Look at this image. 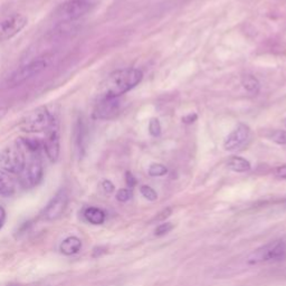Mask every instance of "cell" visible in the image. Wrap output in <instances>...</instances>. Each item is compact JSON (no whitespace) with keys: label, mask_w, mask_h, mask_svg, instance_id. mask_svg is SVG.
I'll list each match as a JSON object with an SVG mask.
<instances>
[{"label":"cell","mask_w":286,"mask_h":286,"mask_svg":"<svg viewBox=\"0 0 286 286\" xmlns=\"http://www.w3.org/2000/svg\"><path fill=\"white\" fill-rule=\"evenodd\" d=\"M284 124H285V126H286V119H285V121H284Z\"/></svg>","instance_id":"1f68e13d"},{"label":"cell","mask_w":286,"mask_h":286,"mask_svg":"<svg viewBox=\"0 0 286 286\" xmlns=\"http://www.w3.org/2000/svg\"><path fill=\"white\" fill-rule=\"evenodd\" d=\"M125 181L130 188H133L137 184V179L134 178V176L131 172H126L125 174Z\"/></svg>","instance_id":"4316f807"},{"label":"cell","mask_w":286,"mask_h":286,"mask_svg":"<svg viewBox=\"0 0 286 286\" xmlns=\"http://www.w3.org/2000/svg\"><path fill=\"white\" fill-rule=\"evenodd\" d=\"M140 193L149 201H156L158 199L157 191L150 186H142L140 188Z\"/></svg>","instance_id":"ffe728a7"},{"label":"cell","mask_w":286,"mask_h":286,"mask_svg":"<svg viewBox=\"0 0 286 286\" xmlns=\"http://www.w3.org/2000/svg\"><path fill=\"white\" fill-rule=\"evenodd\" d=\"M275 175L276 177H278V178L286 179V164L278 167L275 170Z\"/></svg>","instance_id":"83f0119b"},{"label":"cell","mask_w":286,"mask_h":286,"mask_svg":"<svg viewBox=\"0 0 286 286\" xmlns=\"http://www.w3.org/2000/svg\"><path fill=\"white\" fill-rule=\"evenodd\" d=\"M16 191V181L11 174L0 170V196L11 197Z\"/></svg>","instance_id":"4fadbf2b"},{"label":"cell","mask_w":286,"mask_h":286,"mask_svg":"<svg viewBox=\"0 0 286 286\" xmlns=\"http://www.w3.org/2000/svg\"><path fill=\"white\" fill-rule=\"evenodd\" d=\"M196 119H197V115H196V114H189L188 116H184V118H182V121L184 123H193Z\"/></svg>","instance_id":"f546056e"},{"label":"cell","mask_w":286,"mask_h":286,"mask_svg":"<svg viewBox=\"0 0 286 286\" xmlns=\"http://www.w3.org/2000/svg\"><path fill=\"white\" fill-rule=\"evenodd\" d=\"M59 127L58 122L54 120L50 129L47 130V135L43 142V146L48 159L52 162H56L59 156Z\"/></svg>","instance_id":"7c38bea8"},{"label":"cell","mask_w":286,"mask_h":286,"mask_svg":"<svg viewBox=\"0 0 286 286\" xmlns=\"http://www.w3.org/2000/svg\"><path fill=\"white\" fill-rule=\"evenodd\" d=\"M148 172L151 177H162L164 175H167L168 169L161 163H152L149 167Z\"/></svg>","instance_id":"d6986e66"},{"label":"cell","mask_w":286,"mask_h":286,"mask_svg":"<svg viewBox=\"0 0 286 286\" xmlns=\"http://www.w3.org/2000/svg\"><path fill=\"white\" fill-rule=\"evenodd\" d=\"M102 189L107 195H111L113 191H114L115 187H114V184H113L110 181V180H103V181H102Z\"/></svg>","instance_id":"484cf974"},{"label":"cell","mask_w":286,"mask_h":286,"mask_svg":"<svg viewBox=\"0 0 286 286\" xmlns=\"http://www.w3.org/2000/svg\"><path fill=\"white\" fill-rule=\"evenodd\" d=\"M22 148H26L32 154H36L39 151V149L43 145V143H40L36 139H22L20 141Z\"/></svg>","instance_id":"ac0fdd59"},{"label":"cell","mask_w":286,"mask_h":286,"mask_svg":"<svg viewBox=\"0 0 286 286\" xmlns=\"http://www.w3.org/2000/svg\"><path fill=\"white\" fill-rule=\"evenodd\" d=\"M121 111V101L119 97L102 96V99L94 108L93 116L97 120H112Z\"/></svg>","instance_id":"30bf717a"},{"label":"cell","mask_w":286,"mask_h":286,"mask_svg":"<svg viewBox=\"0 0 286 286\" xmlns=\"http://www.w3.org/2000/svg\"><path fill=\"white\" fill-rule=\"evenodd\" d=\"M54 120L46 107H40L27 113L20 120L19 129L27 133H39L50 129Z\"/></svg>","instance_id":"7a4b0ae2"},{"label":"cell","mask_w":286,"mask_h":286,"mask_svg":"<svg viewBox=\"0 0 286 286\" xmlns=\"http://www.w3.org/2000/svg\"><path fill=\"white\" fill-rule=\"evenodd\" d=\"M69 194L65 189H61L52 200L48 202L43 212V218L46 221H54L63 216L69 205Z\"/></svg>","instance_id":"9c48e42d"},{"label":"cell","mask_w":286,"mask_h":286,"mask_svg":"<svg viewBox=\"0 0 286 286\" xmlns=\"http://www.w3.org/2000/svg\"><path fill=\"white\" fill-rule=\"evenodd\" d=\"M43 164L38 156L33 154L28 162H26L24 169L19 174L20 182L25 188H34L43 179Z\"/></svg>","instance_id":"8992f818"},{"label":"cell","mask_w":286,"mask_h":286,"mask_svg":"<svg viewBox=\"0 0 286 286\" xmlns=\"http://www.w3.org/2000/svg\"><path fill=\"white\" fill-rule=\"evenodd\" d=\"M26 164L25 153L20 142L7 146L0 152V170L8 174L19 175Z\"/></svg>","instance_id":"277c9868"},{"label":"cell","mask_w":286,"mask_h":286,"mask_svg":"<svg viewBox=\"0 0 286 286\" xmlns=\"http://www.w3.org/2000/svg\"><path fill=\"white\" fill-rule=\"evenodd\" d=\"M227 167L235 172H246L250 170V161L240 157H232L227 161Z\"/></svg>","instance_id":"2e32d148"},{"label":"cell","mask_w":286,"mask_h":286,"mask_svg":"<svg viewBox=\"0 0 286 286\" xmlns=\"http://www.w3.org/2000/svg\"><path fill=\"white\" fill-rule=\"evenodd\" d=\"M284 259H286V244L283 240H275L254 250L247 257V263L256 265L267 262H281Z\"/></svg>","instance_id":"3957f363"},{"label":"cell","mask_w":286,"mask_h":286,"mask_svg":"<svg viewBox=\"0 0 286 286\" xmlns=\"http://www.w3.org/2000/svg\"><path fill=\"white\" fill-rule=\"evenodd\" d=\"M27 22V18L20 14H14L0 19V41L13 38L26 27Z\"/></svg>","instance_id":"ba28073f"},{"label":"cell","mask_w":286,"mask_h":286,"mask_svg":"<svg viewBox=\"0 0 286 286\" xmlns=\"http://www.w3.org/2000/svg\"><path fill=\"white\" fill-rule=\"evenodd\" d=\"M270 139H272L274 142L278 143V144H286V131L284 130L273 131V133L270 134Z\"/></svg>","instance_id":"7402d4cb"},{"label":"cell","mask_w":286,"mask_h":286,"mask_svg":"<svg viewBox=\"0 0 286 286\" xmlns=\"http://www.w3.org/2000/svg\"><path fill=\"white\" fill-rule=\"evenodd\" d=\"M149 132L152 137H159L161 133V125L158 119H151L149 123Z\"/></svg>","instance_id":"603a6c76"},{"label":"cell","mask_w":286,"mask_h":286,"mask_svg":"<svg viewBox=\"0 0 286 286\" xmlns=\"http://www.w3.org/2000/svg\"><path fill=\"white\" fill-rule=\"evenodd\" d=\"M131 198H132V191L130 189H126V188L120 189L118 193H116V199H118L120 202H126L129 201Z\"/></svg>","instance_id":"cb8c5ba5"},{"label":"cell","mask_w":286,"mask_h":286,"mask_svg":"<svg viewBox=\"0 0 286 286\" xmlns=\"http://www.w3.org/2000/svg\"><path fill=\"white\" fill-rule=\"evenodd\" d=\"M85 220L92 225H102L107 219V214L103 209L97 207H88L83 212Z\"/></svg>","instance_id":"9a60e30c"},{"label":"cell","mask_w":286,"mask_h":286,"mask_svg":"<svg viewBox=\"0 0 286 286\" xmlns=\"http://www.w3.org/2000/svg\"><path fill=\"white\" fill-rule=\"evenodd\" d=\"M47 65V61L43 58L29 63L27 65L18 69L13 75H11V77L8 80V84L10 86L20 85L22 83L27 82L28 80H31V78L35 77L36 75L41 73V72L46 69Z\"/></svg>","instance_id":"52a82bcc"},{"label":"cell","mask_w":286,"mask_h":286,"mask_svg":"<svg viewBox=\"0 0 286 286\" xmlns=\"http://www.w3.org/2000/svg\"><path fill=\"white\" fill-rule=\"evenodd\" d=\"M171 214H172V208H170V207H169V208H165V209L162 210V212L158 214L157 216H156V218H154V220L162 221L164 219H167L168 217H170Z\"/></svg>","instance_id":"d4e9b609"},{"label":"cell","mask_w":286,"mask_h":286,"mask_svg":"<svg viewBox=\"0 0 286 286\" xmlns=\"http://www.w3.org/2000/svg\"><path fill=\"white\" fill-rule=\"evenodd\" d=\"M242 85L248 93L253 94V95L258 94L259 89H261V84H259L258 80L253 76V75H245V76H243Z\"/></svg>","instance_id":"e0dca14e"},{"label":"cell","mask_w":286,"mask_h":286,"mask_svg":"<svg viewBox=\"0 0 286 286\" xmlns=\"http://www.w3.org/2000/svg\"><path fill=\"white\" fill-rule=\"evenodd\" d=\"M250 127L245 124H239L232 132L226 138L224 142V148L227 151H238L247 144L250 140Z\"/></svg>","instance_id":"8fae6325"},{"label":"cell","mask_w":286,"mask_h":286,"mask_svg":"<svg viewBox=\"0 0 286 286\" xmlns=\"http://www.w3.org/2000/svg\"><path fill=\"white\" fill-rule=\"evenodd\" d=\"M7 113V108L6 107H0V120H1L3 116L6 115Z\"/></svg>","instance_id":"4dcf8cb0"},{"label":"cell","mask_w":286,"mask_h":286,"mask_svg":"<svg viewBox=\"0 0 286 286\" xmlns=\"http://www.w3.org/2000/svg\"><path fill=\"white\" fill-rule=\"evenodd\" d=\"M82 240L76 236H70L63 240L59 245L61 253L66 256H72L77 254L82 250Z\"/></svg>","instance_id":"5bb4252c"},{"label":"cell","mask_w":286,"mask_h":286,"mask_svg":"<svg viewBox=\"0 0 286 286\" xmlns=\"http://www.w3.org/2000/svg\"><path fill=\"white\" fill-rule=\"evenodd\" d=\"M92 3L89 0H69L62 3L56 10V18L59 22H71L78 19L89 13Z\"/></svg>","instance_id":"5b68a950"},{"label":"cell","mask_w":286,"mask_h":286,"mask_svg":"<svg viewBox=\"0 0 286 286\" xmlns=\"http://www.w3.org/2000/svg\"><path fill=\"white\" fill-rule=\"evenodd\" d=\"M143 73L137 69H124L113 72L103 84V96L120 97L135 88L142 81Z\"/></svg>","instance_id":"6da1fadb"},{"label":"cell","mask_w":286,"mask_h":286,"mask_svg":"<svg viewBox=\"0 0 286 286\" xmlns=\"http://www.w3.org/2000/svg\"><path fill=\"white\" fill-rule=\"evenodd\" d=\"M174 228H175V225L172 223H163L156 228V231H154V235L158 237L164 236L169 234V232H170Z\"/></svg>","instance_id":"44dd1931"},{"label":"cell","mask_w":286,"mask_h":286,"mask_svg":"<svg viewBox=\"0 0 286 286\" xmlns=\"http://www.w3.org/2000/svg\"><path fill=\"white\" fill-rule=\"evenodd\" d=\"M5 221H6V210L0 206V229L3 227Z\"/></svg>","instance_id":"f1b7e54d"}]
</instances>
